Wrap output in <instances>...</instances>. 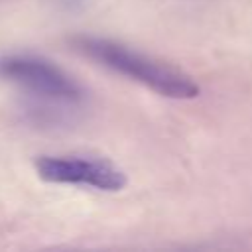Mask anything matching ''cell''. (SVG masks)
I'll return each mask as SVG.
<instances>
[{"label": "cell", "mask_w": 252, "mask_h": 252, "mask_svg": "<svg viewBox=\"0 0 252 252\" xmlns=\"http://www.w3.org/2000/svg\"><path fill=\"white\" fill-rule=\"evenodd\" d=\"M71 43L73 49H77L85 57L156 91L161 96L179 100L199 96V85L193 81V77L179 71L177 67L148 57L122 43L93 35H77L71 39Z\"/></svg>", "instance_id": "obj_1"}, {"label": "cell", "mask_w": 252, "mask_h": 252, "mask_svg": "<svg viewBox=\"0 0 252 252\" xmlns=\"http://www.w3.org/2000/svg\"><path fill=\"white\" fill-rule=\"evenodd\" d=\"M0 79H6L33 96L75 104L83 100L81 85L57 65L35 55H4L0 57Z\"/></svg>", "instance_id": "obj_2"}, {"label": "cell", "mask_w": 252, "mask_h": 252, "mask_svg": "<svg viewBox=\"0 0 252 252\" xmlns=\"http://www.w3.org/2000/svg\"><path fill=\"white\" fill-rule=\"evenodd\" d=\"M35 171L43 181L85 185L100 191H120L126 187V173L114 163L89 156H41Z\"/></svg>", "instance_id": "obj_3"}]
</instances>
